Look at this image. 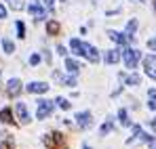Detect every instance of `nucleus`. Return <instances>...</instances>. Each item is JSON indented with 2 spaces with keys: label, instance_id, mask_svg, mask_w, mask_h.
Listing matches in <instances>:
<instances>
[{
  "label": "nucleus",
  "instance_id": "nucleus-1",
  "mask_svg": "<svg viewBox=\"0 0 156 149\" xmlns=\"http://www.w3.org/2000/svg\"><path fill=\"white\" fill-rule=\"evenodd\" d=\"M120 57H122V61H125V65H127L129 69H135V67H137V61H139V50L122 46V49H120Z\"/></svg>",
  "mask_w": 156,
  "mask_h": 149
},
{
  "label": "nucleus",
  "instance_id": "nucleus-2",
  "mask_svg": "<svg viewBox=\"0 0 156 149\" xmlns=\"http://www.w3.org/2000/svg\"><path fill=\"white\" fill-rule=\"evenodd\" d=\"M51 111H53V101L40 99L36 103V116H38V120H44L47 116H51Z\"/></svg>",
  "mask_w": 156,
  "mask_h": 149
},
{
  "label": "nucleus",
  "instance_id": "nucleus-3",
  "mask_svg": "<svg viewBox=\"0 0 156 149\" xmlns=\"http://www.w3.org/2000/svg\"><path fill=\"white\" fill-rule=\"evenodd\" d=\"M27 11H30V15H32L36 21H40V19H44V17H47V11L42 8V4H40V2H30Z\"/></svg>",
  "mask_w": 156,
  "mask_h": 149
},
{
  "label": "nucleus",
  "instance_id": "nucleus-4",
  "mask_svg": "<svg viewBox=\"0 0 156 149\" xmlns=\"http://www.w3.org/2000/svg\"><path fill=\"white\" fill-rule=\"evenodd\" d=\"M80 55H84L91 63H97V61H99V52H97L95 46H91V44H84V42H82V50H80Z\"/></svg>",
  "mask_w": 156,
  "mask_h": 149
},
{
  "label": "nucleus",
  "instance_id": "nucleus-5",
  "mask_svg": "<svg viewBox=\"0 0 156 149\" xmlns=\"http://www.w3.org/2000/svg\"><path fill=\"white\" fill-rule=\"evenodd\" d=\"M26 90L32 93V95H42V93L49 90V84H47V82H30L26 86Z\"/></svg>",
  "mask_w": 156,
  "mask_h": 149
},
{
  "label": "nucleus",
  "instance_id": "nucleus-6",
  "mask_svg": "<svg viewBox=\"0 0 156 149\" xmlns=\"http://www.w3.org/2000/svg\"><path fill=\"white\" fill-rule=\"evenodd\" d=\"M144 67H146V74L150 78H156V55H148L144 59Z\"/></svg>",
  "mask_w": 156,
  "mask_h": 149
},
{
  "label": "nucleus",
  "instance_id": "nucleus-7",
  "mask_svg": "<svg viewBox=\"0 0 156 149\" xmlns=\"http://www.w3.org/2000/svg\"><path fill=\"white\" fill-rule=\"evenodd\" d=\"M76 122L80 128H89V126L93 124V116L89 111H80V113H76Z\"/></svg>",
  "mask_w": 156,
  "mask_h": 149
},
{
  "label": "nucleus",
  "instance_id": "nucleus-8",
  "mask_svg": "<svg viewBox=\"0 0 156 149\" xmlns=\"http://www.w3.org/2000/svg\"><path fill=\"white\" fill-rule=\"evenodd\" d=\"M19 90H21V82H19L17 78L9 80V84H6V93H9L11 97H17V95H19Z\"/></svg>",
  "mask_w": 156,
  "mask_h": 149
},
{
  "label": "nucleus",
  "instance_id": "nucleus-9",
  "mask_svg": "<svg viewBox=\"0 0 156 149\" xmlns=\"http://www.w3.org/2000/svg\"><path fill=\"white\" fill-rule=\"evenodd\" d=\"M15 111H17V118H19L21 122H30V113H27L26 103H17V105H15Z\"/></svg>",
  "mask_w": 156,
  "mask_h": 149
},
{
  "label": "nucleus",
  "instance_id": "nucleus-10",
  "mask_svg": "<svg viewBox=\"0 0 156 149\" xmlns=\"http://www.w3.org/2000/svg\"><path fill=\"white\" fill-rule=\"evenodd\" d=\"M105 63H110V65H112V63H118V61H120V50L118 49H112V50H105Z\"/></svg>",
  "mask_w": 156,
  "mask_h": 149
},
{
  "label": "nucleus",
  "instance_id": "nucleus-11",
  "mask_svg": "<svg viewBox=\"0 0 156 149\" xmlns=\"http://www.w3.org/2000/svg\"><path fill=\"white\" fill-rule=\"evenodd\" d=\"M108 36H110V40H114L116 44H127V36L125 34H118V32H108Z\"/></svg>",
  "mask_w": 156,
  "mask_h": 149
},
{
  "label": "nucleus",
  "instance_id": "nucleus-12",
  "mask_svg": "<svg viewBox=\"0 0 156 149\" xmlns=\"http://www.w3.org/2000/svg\"><path fill=\"white\" fill-rule=\"evenodd\" d=\"M135 29H137V19H131L129 21V25H127V32H125V36H127V40H133L135 36Z\"/></svg>",
  "mask_w": 156,
  "mask_h": 149
},
{
  "label": "nucleus",
  "instance_id": "nucleus-13",
  "mask_svg": "<svg viewBox=\"0 0 156 149\" xmlns=\"http://www.w3.org/2000/svg\"><path fill=\"white\" fill-rule=\"evenodd\" d=\"M66 67H68L70 74H78V72H80V63L74 61V59H66Z\"/></svg>",
  "mask_w": 156,
  "mask_h": 149
},
{
  "label": "nucleus",
  "instance_id": "nucleus-14",
  "mask_svg": "<svg viewBox=\"0 0 156 149\" xmlns=\"http://www.w3.org/2000/svg\"><path fill=\"white\" fill-rule=\"evenodd\" d=\"M122 80H125L129 86H137V84L141 82V78H139L137 74H131V76H127V78H122Z\"/></svg>",
  "mask_w": 156,
  "mask_h": 149
},
{
  "label": "nucleus",
  "instance_id": "nucleus-15",
  "mask_svg": "<svg viewBox=\"0 0 156 149\" xmlns=\"http://www.w3.org/2000/svg\"><path fill=\"white\" fill-rule=\"evenodd\" d=\"M70 46H72V52L80 55V50H82V42H80V40H76V38H74V40L70 42Z\"/></svg>",
  "mask_w": 156,
  "mask_h": 149
},
{
  "label": "nucleus",
  "instance_id": "nucleus-16",
  "mask_svg": "<svg viewBox=\"0 0 156 149\" xmlns=\"http://www.w3.org/2000/svg\"><path fill=\"white\" fill-rule=\"evenodd\" d=\"M2 49H4V52H13V50H15V44H13L9 38H4V40H2Z\"/></svg>",
  "mask_w": 156,
  "mask_h": 149
},
{
  "label": "nucleus",
  "instance_id": "nucleus-17",
  "mask_svg": "<svg viewBox=\"0 0 156 149\" xmlns=\"http://www.w3.org/2000/svg\"><path fill=\"white\" fill-rule=\"evenodd\" d=\"M47 32H49V34H57V32H59V23H57V21H49V23H47Z\"/></svg>",
  "mask_w": 156,
  "mask_h": 149
},
{
  "label": "nucleus",
  "instance_id": "nucleus-18",
  "mask_svg": "<svg viewBox=\"0 0 156 149\" xmlns=\"http://www.w3.org/2000/svg\"><path fill=\"white\" fill-rule=\"evenodd\" d=\"M0 120H2V122H13L11 109H2V111H0Z\"/></svg>",
  "mask_w": 156,
  "mask_h": 149
},
{
  "label": "nucleus",
  "instance_id": "nucleus-19",
  "mask_svg": "<svg viewBox=\"0 0 156 149\" xmlns=\"http://www.w3.org/2000/svg\"><path fill=\"white\" fill-rule=\"evenodd\" d=\"M148 97H150L148 107H150V109H156V90H150V93H148Z\"/></svg>",
  "mask_w": 156,
  "mask_h": 149
},
{
  "label": "nucleus",
  "instance_id": "nucleus-20",
  "mask_svg": "<svg viewBox=\"0 0 156 149\" xmlns=\"http://www.w3.org/2000/svg\"><path fill=\"white\" fill-rule=\"evenodd\" d=\"M15 27H17V36H19V38H23V36H26V25H23V21H17Z\"/></svg>",
  "mask_w": 156,
  "mask_h": 149
},
{
  "label": "nucleus",
  "instance_id": "nucleus-21",
  "mask_svg": "<svg viewBox=\"0 0 156 149\" xmlns=\"http://www.w3.org/2000/svg\"><path fill=\"white\" fill-rule=\"evenodd\" d=\"M118 120H120V124H122V126H129V120H127V111H125V109H120V111H118Z\"/></svg>",
  "mask_w": 156,
  "mask_h": 149
},
{
  "label": "nucleus",
  "instance_id": "nucleus-22",
  "mask_svg": "<svg viewBox=\"0 0 156 149\" xmlns=\"http://www.w3.org/2000/svg\"><path fill=\"white\" fill-rule=\"evenodd\" d=\"M57 105H59L61 109H70V101L63 99V97H59V99H57Z\"/></svg>",
  "mask_w": 156,
  "mask_h": 149
},
{
  "label": "nucleus",
  "instance_id": "nucleus-23",
  "mask_svg": "<svg viewBox=\"0 0 156 149\" xmlns=\"http://www.w3.org/2000/svg\"><path fill=\"white\" fill-rule=\"evenodd\" d=\"M11 2V6L15 8V11H21L23 8V0H9Z\"/></svg>",
  "mask_w": 156,
  "mask_h": 149
},
{
  "label": "nucleus",
  "instance_id": "nucleus-24",
  "mask_svg": "<svg viewBox=\"0 0 156 149\" xmlns=\"http://www.w3.org/2000/svg\"><path fill=\"white\" fill-rule=\"evenodd\" d=\"M61 80H63V84H66V86H70V88H72V86H76V80H74V78H61Z\"/></svg>",
  "mask_w": 156,
  "mask_h": 149
},
{
  "label": "nucleus",
  "instance_id": "nucleus-25",
  "mask_svg": "<svg viewBox=\"0 0 156 149\" xmlns=\"http://www.w3.org/2000/svg\"><path fill=\"white\" fill-rule=\"evenodd\" d=\"M110 130H112V122H105V124L101 126V130H99V132H101V134H108Z\"/></svg>",
  "mask_w": 156,
  "mask_h": 149
},
{
  "label": "nucleus",
  "instance_id": "nucleus-26",
  "mask_svg": "<svg viewBox=\"0 0 156 149\" xmlns=\"http://www.w3.org/2000/svg\"><path fill=\"white\" fill-rule=\"evenodd\" d=\"M30 63H32V65H38V63H40V55H32V57H30Z\"/></svg>",
  "mask_w": 156,
  "mask_h": 149
},
{
  "label": "nucleus",
  "instance_id": "nucleus-27",
  "mask_svg": "<svg viewBox=\"0 0 156 149\" xmlns=\"http://www.w3.org/2000/svg\"><path fill=\"white\" fill-rule=\"evenodd\" d=\"M0 19H6V8H4V4H0Z\"/></svg>",
  "mask_w": 156,
  "mask_h": 149
},
{
  "label": "nucleus",
  "instance_id": "nucleus-28",
  "mask_svg": "<svg viewBox=\"0 0 156 149\" xmlns=\"http://www.w3.org/2000/svg\"><path fill=\"white\" fill-rule=\"evenodd\" d=\"M148 46L152 50H156V38H150V40H148Z\"/></svg>",
  "mask_w": 156,
  "mask_h": 149
},
{
  "label": "nucleus",
  "instance_id": "nucleus-29",
  "mask_svg": "<svg viewBox=\"0 0 156 149\" xmlns=\"http://www.w3.org/2000/svg\"><path fill=\"white\" fill-rule=\"evenodd\" d=\"M57 52H59V55H61V57H66V55H68V52H66V49H63V46H57Z\"/></svg>",
  "mask_w": 156,
  "mask_h": 149
},
{
  "label": "nucleus",
  "instance_id": "nucleus-30",
  "mask_svg": "<svg viewBox=\"0 0 156 149\" xmlns=\"http://www.w3.org/2000/svg\"><path fill=\"white\" fill-rule=\"evenodd\" d=\"M44 4H47V6L51 8V6H55V0H44Z\"/></svg>",
  "mask_w": 156,
  "mask_h": 149
},
{
  "label": "nucleus",
  "instance_id": "nucleus-31",
  "mask_svg": "<svg viewBox=\"0 0 156 149\" xmlns=\"http://www.w3.org/2000/svg\"><path fill=\"white\" fill-rule=\"evenodd\" d=\"M150 126H152V128H154V130H156V118H154V120H152V122H150Z\"/></svg>",
  "mask_w": 156,
  "mask_h": 149
},
{
  "label": "nucleus",
  "instance_id": "nucleus-32",
  "mask_svg": "<svg viewBox=\"0 0 156 149\" xmlns=\"http://www.w3.org/2000/svg\"><path fill=\"white\" fill-rule=\"evenodd\" d=\"M131 2H146V0H131Z\"/></svg>",
  "mask_w": 156,
  "mask_h": 149
},
{
  "label": "nucleus",
  "instance_id": "nucleus-33",
  "mask_svg": "<svg viewBox=\"0 0 156 149\" xmlns=\"http://www.w3.org/2000/svg\"><path fill=\"white\" fill-rule=\"evenodd\" d=\"M154 6H156V2H154Z\"/></svg>",
  "mask_w": 156,
  "mask_h": 149
},
{
  "label": "nucleus",
  "instance_id": "nucleus-34",
  "mask_svg": "<svg viewBox=\"0 0 156 149\" xmlns=\"http://www.w3.org/2000/svg\"><path fill=\"white\" fill-rule=\"evenodd\" d=\"M63 2H66V0H63Z\"/></svg>",
  "mask_w": 156,
  "mask_h": 149
}]
</instances>
